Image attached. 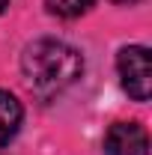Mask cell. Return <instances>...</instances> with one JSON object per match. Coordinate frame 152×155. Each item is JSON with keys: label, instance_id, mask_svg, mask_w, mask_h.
<instances>
[{"label": "cell", "instance_id": "6da1fadb", "mask_svg": "<svg viewBox=\"0 0 152 155\" xmlns=\"http://www.w3.org/2000/svg\"><path fill=\"white\" fill-rule=\"evenodd\" d=\"M21 72H24L27 87L39 98H54L81 78L84 60L72 45L60 39H39L27 45L21 57Z\"/></svg>", "mask_w": 152, "mask_h": 155}, {"label": "cell", "instance_id": "7a4b0ae2", "mask_svg": "<svg viewBox=\"0 0 152 155\" xmlns=\"http://www.w3.org/2000/svg\"><path fill=\"white\" fill-rule=\"evenodd\" d=\"M116 69L122 78V87L134 101H146L149 98V84H152V66H149V51L143 45L122 48L116 57Z\"/></svg>", "mask_w": 152, "mask_h": 155}, {"label": "cell", "instance_id": "3957f363", "mask_svg": "<svg viewBox=\"0 0 152 155\" xmlns=\"http://www.w3.org/2000/svg\"><path fill=\"white\" fill-rule=\"evenodd\" d=\"M104 155H149V137L137 122H114L104 134Z\"/></svg>", "mask_w": 152, "mask_h": 155}, {"label": "cell", "instance_id": "277c9868", "mask_svg": "<svg viewBox=\"0 0 152 155\" xmlns=\"http://www.w3.org/2000/svg\"><path fill=\"white\" fill-rule=\"evenodd\" d=\"M21 119H24V110H21V101L12 93L0 90V146H6L12 137L18 134Z\"/></svg>", "mask_w": 152, "mask_h": 155}, {"label": "cell", "instance_id": "5b68a950", "mask_svg": "<svg viewBox=\"0 0 152 155\" xmlns=\"http://www.w3.org/2000/svg\"><path fill=\"white\" fill-rule=\"evenodd\" d=\"M45 3L60 18H78V15H84L93 6V0H45Z\"/></svg>", "mask_w": 152, "mask_h": 155}, {"label": "cell", "instance_id": "8992f818", "mask_svg": "<svg viewBox=\"0 0 152 155\" xmlns=\"http://www.w3.org/2000/svg\"><path fill=\"white\" fill-rule=\"evenodd\" d=\"M114 3H128L131 6V3H140V0H114Z\"/></svg>", "mask_w": 152, "mask_h": 155}, {"label": "cell", "instance_id": "52a82bcc", "mask_svg": "<svg viewBox=\"0 0 152 155\" xmlns=\"http://www.w3.org/2000/svg\"><path fill=\"white\" fill-rule=\"evenodd\" d=\"M6 6H9V0H0V12H3V9H6Z\"/></svg>", "mask_w": 152, "mask_h": 155}]
</instances>
